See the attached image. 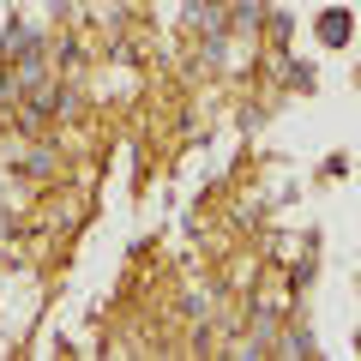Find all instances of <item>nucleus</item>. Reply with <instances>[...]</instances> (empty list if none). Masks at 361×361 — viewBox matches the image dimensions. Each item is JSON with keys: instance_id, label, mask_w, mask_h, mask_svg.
<instances>
[{"instance_id": "f257e3e1", "label": "nucleus", "mask_w": 361, "mask_h": 361, "mask_svg": "<svg viewBox=\"0 0 361 361\" xmlns=\"http://www.w3.org/2000/svg\"><path fill=\"white\" fill-rule=\"evenodd\" d=\"M319 37L331 42V49H343V42L355 37V18H349L343 6H331V13H319Z\"/></svg>"}, {"instance_id": "f03ea898", "label": "nucleus", "mask_w": 361, "mask_h": 361, "mask_svg": "<svg viewBox=\"0 0 361 361\" xmlns=\"http://www.w3.org/2000/svg\"><path fill=\"white\" fill-rule=\"evenodd\" d=\"M13 73H18V90L42 85V73H49V61H42V49H37V54H18V66H13Z\"/></svg>"}, {"instance_id": "7ed1b4c3", "label": "nucleus", "mask_w": 361, "mask_h": 361, "mask_svg": "<svg viewBox=\"0 0 361 361\" xmlns=\"http://www.w3.org/2000/svg\"><path fill=\"white\" fill-rule=\"evenodd\" d=\"M13 54H37V30H30V25L6 30V61H13Z\"/></svg>"}, {"instance_id": "20e7f679", "label": "nucleus", "mask_w": 361, "mask_h": 361, "mask_svg": "<svg viewBox=\"0 0 361 361\" xmlns=\"http://www.w3.org/2000/svg\"><path fill=\"white\" fill-rule=\"evenodd\" d=\"M283 355H313V337L307 331H289L283 337Z\"/></svg>"}, {"instance_id": "39448f33", "label": "nucleus", "mask_w": 361, "mask_h": 361, "mask_svg": "<svg viewBox=\"0 0 361 361\" xmlns=\"http://www.w3.org/2000/svg\"><path fill=\"white\" fill-rule=\"evenodd\" d=\"M25 169H30V175H49V169H54V151H30Z\"/></svg>"}, {"instance_id": "423d86ee", "label": "nucleus", "mask_w": 361, "mask_h": 361, "mask_svg": "<svg viewBox=\"0 0 361 361\" xmlns=\"http://www.w3.org/2000/svg\"><path fill=\"white\" fill-rule=\"evenodd\" d=\"M6 97H25V90H18V73H6V66H0V103H6Z\"/></svg>"}]
</instances>
